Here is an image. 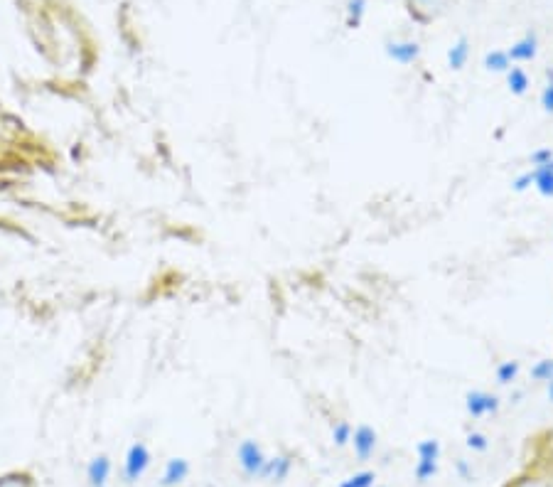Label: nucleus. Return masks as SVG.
I'll list each match as a JSON object with an SVG mask.
<instances>
[{
	"label": "nucleus",
	"instance_id": "f257e3e1",
	"mask_svg": "<svg viewBox=\"0 0 553 487\" xmlns=\"http://www.w3.org/2000/svg\"><path fill=\"white\" fill-rule=\"evenodd\" d=\"M408 10L416 15L418 20H436L448 10L450 0H406Z\"/></svg>",
	"mask_w": 553,
	"mask_h": 487
},
{
	"label": "nucleus",
	"instance_id": "f03ea898",
	"mask_svg": "<svg viewBox=\"0 0 553 487\" xmlns=\"http://www.w3.org/2000/svg\"><path fill=\"white\" fill-rule=\"evenodd\" d=\"M239 460H241V465H244L246 473H263V465H266L261 448L251 441L244 443V446L239 448Z\"/></svg>",
	"mask_w": 553,
	"mask_h": 487
},
{
	"label": "nucleus",
	"instance_id": "7ed1b4c3",
	"mask_svg": "<svg viewBox=\"0 0 553 487\" xmlns=\"http://www.w3.org/2000/svg\"><path fill=\"white\" fill-rule=\"evenodd\" d=\"M148 451H146V446H133L131 451H128V460H126V475L131 480H136V478H141L143 475V470L148 468Z\"/></svg>",
	"mask_w": 553,
	"mask_h": 487
},
{
	"label": "nucleus",
	"instance_id": "20e7f679",
	"mask_svg": "<svg viewBox=\"0 0 553 487\" xmlns=\"http://www.w3.org/2000/svg\"><path fill=\"white\" fill-rule=\"evenodd\" d=\"M495 409H497V396L485 394V392H472L467 396V411H470L472 416L490 414V411Z\"/></svg>",
	"mask_w": 553,
	"mask_h": 487
},
{
	"label": "nucleus",
	"instance_id": "39448f33",
	"mask_svg": "<svg viewBox=\"0 0 553 487\" xmlns=\"http://www.w3.org/2000/svg\"><path fill=\"white\" fill-rule=\"evenodd\" d=\"M418 52L421 50H418L416 42H391L389 45V55L401 64H408V62L416 60Z\"/></svg>",
	"mask_w": 553,
	"mask_h": 487
},
{
	"label": "nucleus",
	"instance_id": "423d86ee",
	"mask_svg": "<svg viewBox=\"0 0 553 487\" xmlns=\"http://www.w3.org/2000/svg\"><path fill=\"white\" fill-rule=\"evenodd\" d=\"M111 463L106 458H96L94 463L89 465V480L94 487H104L106 480H109Z\"/></svg>",
	"mask_w": 553,
	"mask_h": 487
},
{
	"label": "nucleus",
	"instance_id": "0eeeda50",
	"mask_svg": "<svg viewBox=\"0 0 553 487\" xmlns=\"http://www.w3.org/2000/svg\"><path fill=\"white\" fill-rule=\"evenodd\" d=\"M354 446H357L359 456H369L374 451V446H377V436H374L372 428H359L354 433Z\"/></svg>",
	"mask_w": 553,
	"mask_h": 487
},
{
	"label": "nucleus",
	"instance_id": "6e6552de",
	"mask_svg": "<svg viewBox=\"0 0 553 487\" xmlns=\"http://www.w3.org/2000/svg\"><path fill=\"white\" fill-rule=\"evenodd\" d=\"M185 475H187L185 460H170L168 470H165V483H168V485L182 483V478H185Z\"/></svg>",
	"mask_w": 553,
	"mask_h": 487
},
{
	"label": "nucleus",
	"instance_id": "1a4fd4ad",
	"mask_svg": "<svg viewBox=\"0 0 553 487\" xmlns=\"http://www.w3.org/2000/svg\"><path fill=\"white\" fill-rule=\"evenodd\" d=\"M534 52H536L534 40H524V42H519V45H514L507 55H509V60H531V57H534Z\"/></svg>",
	"mask_w": 553,
	"mask_h": 487
},
{
	"label": "nucleus",
	"instance_id": "9d476101",
	"mask_svg": "<svg viewBox=\"0 0 553 487\" xmlns=\"http://www.w3.org/2000/svg\"><path fill=\"white\" fill-rule=\"evenodd\" d=\"M467 42L465 40H460L458 45L453 47V50H450V55H448V60H450V67L453 69H463L465 67V62H467Z\"/></svg>",
	"mask_w": 553,
	"mask_h": 487
},
{
	"label": "nucleus",
	"instance_id": "9b49d317",
	"mask_svg": "<svg viewBox=\"0 0 553 487\" xmlns=\"http://www.w3.org/2000/svg\"><path fill=\"white\" fill-rule=\"evenodd\" d=\"M487 69H495V72H507L509 69V55L507 52H492L485 57Z\"/></svg>",
	"mask_w": 553,
	"mask_h": 487
},
{
	"label": "nucleus",
	"instance_id": "f8f14e48",
	"mask_svg": "<svg viewBox=\"0 0 553 487\" xmlns=\"http://www.w3.org/2000/svg\"><path fill=\"white\" fill-rule=\"evenodd\" d=\"M526 84H529V79H526L522 69H512V72H509V89H512L514 94H524Z\"/></svg>",
	"mask_w": 553,
	"mask_h": 487
},
{
	"label": "nucleus",
	"instance_id": "ddd939ff",
	"mask_svg": "<svg viewBox=\"0 0 553 487\" xmlns=\"http://www.w3.org/2000/svg\"><path fill=\"white\" fill-rule=\"evenodd\" d=\"M519 365L517 362H504V365L497 367V382L499 384H509L514 377H517Z\"/></svg>",
	"mask_w": 553,
	"mask_h": 487
},
{
	"label": "nucleus",
	"instance_id": "4468645a",
	"mask_svg": "<svg viewBox=\"0 0 553 487\" xmlns=\"http://www.w3.org/2000/svg\"><path fill=\"white\" fill-rule=\"evenodd\" d=\"M0 487H35V485H32V480L28 478V475L13 473V475H5V478H0Z\"/></svg>",
	"mask_w": 553,
	"mask_h": 487
},
{
	"label": "nucleus",
	"instance_id": "2eb2a0df",
	"mask_svg": "<svg viewBox=\"0 0 553 487\" xmlns=\"http://www.w3.org/2000/svg\"><path fill=\"white\" fill-rule=\"evenodd\" d=\"M364 13V0H352L350 3V25H359V18H362Z\"/></svg>",
	"mask_w": 553,
	"mask_h": 487
},
{
	"label": "nucleus",
	"instance_id": "dca6fc26",
	"mask_svg": "<svg viewBox=\"0 0 553 487\" xmlns=\"http://www.w3.org/2000/svg\"><path fill=\"white\" fill-rule=\"evenodd\" d=\"M509 487H549V485L541 483V480H534V478H522V480H517V483H512Z\"/></svg>",
	"mask_w": 553,
	"mask_h": 487
},
{
	"label": "nucleus",
	"instance_id": "f3484780",
	"mask_svg": "<svg viewBox=\"0 0 553 487\" xmlns=\"http://www.w3.org/2000/svg\"><path fill=\"white\" fill-rule=\"evenodd\" d=\"M553 372V365H551V362H546V365H539V367H536L534 369V377H539V379H546V377H549V374Z\"/></svg>",
	"mask_w": 553,
	"mask_h": 487
},
{
	"label": "nucleus",
	"instance_id": "a211bd4d",
	"mask_svg": "<svg viewBox=\"0 0 553 487\" xmlns=\"http://www.w3.org/2000/svg\"><path fill=\"white\" fill-rule=\"evenodd\" d=\"M369 478H372V475H357V478H352L345 487H367Z\"/></svg>",
	"mask_w": 553,
	"mask_h": 487
},
{
	"label": "nucleus",
	"instance_id": "6ab92c4d",
	"mask_svg": "<svg viewBox=\"0 0 553 487\" xmlns=\"http://www.w3.org/2000/svg\"><path fill=\"white\" fill-rule=\"evenodd\" d=\"M347 433H350V428H347L345 424H342V426H337V431H335V438H337V443H345V441H347Z\"/></svg>",
	"mask_w": 553,
	"mask_h": 487
},
{
	"label": "nucleus",
	"instance_id": "aec40b11",
	"mask_svg": "<svg viewBox=\"0 0 553 487\" xmlns=\"http://www.w3.org/2000/svg\"><path fill=\"white\" fill-rule=\"evenodd\" d=\"M544 104H546V109L553 111V87H549L544 92Z\"/></svg>",
	"mask_w": 553,
	"mask_h": 487
},
{
	"label": "nucleus",
	"instance_id": "412c9836",
	"mask_svg": "<svg viewBox=\"0 0 553 487\" xmlns=\"http://www.w3.org/2000/svg\"><path fill=\"white\" fill-rule=\"evenodd\" d=\"M531 180H534V175H524V178H519V180H517V190H524V187L529 185Z\"/></svg>",
	"mask_w": 553,
	"mask_h": 487
}]
</instances>
